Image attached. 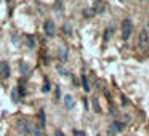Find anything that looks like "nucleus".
I'll use <instances>...</instances> for the list:
<instances>
[{
    "label": "nucleus",
    "mask_w": 149,
    "mask_h": 136,
    "mask_svg": "<svg viewBox=\"0 0 149 136\" xmlns=\"http://www.w3.org/2000/svg\"><path fill=\"white\" fill-rule=\"evenodd\" d=\"M148 43H149V24L139 32V35H138V46L144 48Z\"/></svg>",
    "instance_id": "f257e3e1"
},
{
    "label": "nucleus",
    "mask_w": 149,
    "mask_h": 136,
    "mask_svg": "<svg viewBox=\"0 0 149 136\" xmlns=\"http://www.w3.org/2000/svg\"><path fill=\"white\" fill-rule=\"evenodd\" d=\"M132 29H133L132 21H130V19H125V21L122 23V39H123V40H128V39H130V35H132Z\"/></svg>",
    "instance_id": "f03ea898"
},
{
    "label": "nucleus",
    "mask_w": 149,
    "mask_h": 136,
    "mask_svg": "<svg viewBox=\"0 0 149 136\" xmlns=\"http://www.w3.org/2000/svg\"><path fill=\"white\" fill-rule=\"evenodd\" d=\"M43 29H45V34L48 37H55V32H56V26L52 19H47L45 24H43Z\"/></svg>",
    "instance_id": "7ed1b4c3"
},
{
    "label": "nucleus",
    "mask_w": 149,
    "mask_h": 136,
    "mask_svg": "<svg viewBox=\"0 0 149 136\" xmlns=\"http://www.w3.org/2000/svg\"><path fill=\"white\" fill-rule=\"evenodd\" d=\"M0 77L2 78L10 77V66H8V62H5V61L0 62Z\"/></svg>",
    "instance_id": "20e7f679"
},
{
    "label": "nucleus",
    "mask_w": 149,
    "mask_h": 136,
    "mask_svg": "<svg viewBox=\"0 0 149 136\" xmlns=\"http://www.w3.org/2000/svg\"><path fill=\"white\" fill-rule=\"evenodd\" d=\"M120 130H122V123H119V122H114V123H112V126L109 128V136H114L116 133H119Z\"/></svg>",
    "instance_id": "39448f33"
},
{
    "label": "nucleus",
    "mask_w": 149,
    "mask_h": 136,
    "mask_svg": "<svg viewBox=\"0 0 149 136\" xmlns=\"http://www.w3.org/2000/svg\"><path fill=\"white\" fill-rule=\"evenodd\" d=\"M58 56L63 59V61L68 58V48H66V45H59L58 46Z\"/></svg>",
    "instance_id": "423d86ee"
},
{
    "label": "nucleus",
    "mask_w": 149,
    "mask_h": 136,
    "mask_svg": "<svg viewBox=\"0 0 149 136\" xmlns=\"http://www.w3.org/2000/svg\"><path fill=\"white\" fill-rule=\"evenodd\" d=\"M19 71H21V74H23V75H27V74H29V71H31V66L27 64V62L21 61L19 62Z\"/></svg>",
    "instance_id": "0eeeda50"
},
{
    "label": "nucleus",
    "mask_w": 149,
    "mask_h": 136,
    "mask_svg": "<svg viewBox=\"0 0 149 136\" xmlns=\"http://www.w3.org/2000/svg\"><path fill=\"white\" fill-rule=\"evenodd\" d=\"M39 126L40 128H45V110L43 109L39 110Z\"/></svg>",
    "instance_id": "6e6552de"
},
{
    "label": "nucleus",
    "mask_w": 149,
    "mask_h": 136,
    "mask_svg": "<svg viewBox=\"0 0 149 136\" xmlns=\"http://www.w3.org/2000/svg\"><path fill=\"white\" fill-rule=\"evenodd\" d=\"M82 88L85 90V93H88V91L91 90L90 85H88V78H87V75H85V74H82Z\"/></svg>",
    "instance_id": "1a4fd4ad"
},
{
    "label": "nucleus",
    "mask_w": 149,
    "mask_h": 136,
    "mask_svg": "<svg viewBox=\"0 0 149 136\" xmlns=\"http://www.w3.org/2000/svg\"><path fill=\"white\" fill-rule=\"evenodd\" d=\"M64 106L68 107V109H72V106H74V99H72L71 94H66L64 96Z\"/></svg>",
    "instance_id": "9d476101"
},
{
    "label": "nucleus",
    "mask_w": 149,
    "mask_h": 136,
    "mask_svg": "<svg viewBox=\"0 0 149 136\" xmlns=\"http://www.w3.org/2000/svg\"><path fill=\"white\" fill-rule=\"evenodd\" d=\"M27 48H34V45H36V40H34L32 35H27Z\"/></svg>",
    "instance_id": "9b49d317"
},
{
    "label": "nucleus",
    "mask_w": 149,
    "mask_h": 136,
    "mask_svg": "<svg viewBox=\"0 0 149 136\" xmlns=\"http://www.w3.org/2000/svg\"><path fill=\"white\" fill-rule=\"evenodd\" d=\"M11 98H13V103H18V88H13V91H11Z\"/></svg>",
    "instance_id": "f8f14e48"
},
{
    "label": "nucleus",
    "mask_w": 149,
    "mask_h": 136,
    "mask_svg": "<svg viewBox=\"0 0 149 136\" xmlns=\"http://www.w3.org/2000/svg\"><path fill=\"white\" fill-rule=\"evenodd\" d=\"M93 15H95V10H91V8L84 10V16H93Z\"/></svg>",
    "instance_id": "ddd939ff"
},
{
    "label": "nucleus",
    "mask_w": 149,
    "mask_h": 136,
    "mask_svg": "<svg viewBox=\"0 0 149 136\" xmlns=\"http://www.w3.org/2000/svg\"><path fill=\"white\" fill-rule=\"evenodd\" d=\"M50 90H52V87H50V83H48V82H45V85L42 87V91H43V93H48Z\"/></svg>",
    "instance_id": "4468645a"
},
{
    "label": "nucleus",
    "mask_w": 149,
    "mask_h": 136,
    "mask_svg": "<svg viewBox=\"0 0 149 136\" xmlns=\"http://www.w3.org/2000/svg\"><path fill=\"white\" fill-rule=\"evenodd\" d=\"M93 107H95V110H96V112H100V110H101V107H100V103H98V99H93Z\"/></svg>",
    "instance_id": "2eb2a0df"
},
{
    "label": "nucleus",
    "mask_w": 149,
    "mask_h": 136,
    "mask_svg": "<svg viewBox=\"0 0 149 136\" xmlns=\"http://www.w3.org/2000/svg\"><path fill=\"white\" fill-rule=\"evenodd\" d=\"M64 31H66V34H72V29H71V26H69V23L64 24Z\"/></svg>",
    "instance_id": "dca6fc26"
},
{
    "label": "nucleus",
    "mask_w": 149,
    "mask_h": 136,
    "mask_svg": "<svg viewBox=\"0 0 149 136\" xmlns=\"http://www.w3.org/2000/svg\"><path fill=\"white\" fill-rule=\"evenodd\" d=\"M61 8H63V3H58V2H55V11H56V13H58Z\"/></svg>",
    "instance_id": "f3484780"
},
{
    "label": "nucleus",
    "mask_w": 149,
    "mask_h": 136,
    "mask_svg": "<svg viewBox=\"0 0 149 136\" xmlns=\"http://www.w3.org/2000/svg\"><path fill=\"white\" fill-rule=\"evenodd\" d=\"M74 136H85V133L80 130H74Z\"/></svg>",
    "instance_id": "a211bd4d"
},
{
    "label": "nucleus",
    "mask_w": 149,
    "mask_h": 136,
    "mask_svg": "<svg viewBox=\"0 0 149 136\" xmlns=\"http://www.w3.org/2000/svg\"><path fill=\"white\" fill-rule=\"evenodd\" d=\"M109 32H111V29H106V32H104V42H107V39H109Z\"/></svg>",
    "instance_id": "6ab92c4d"
},
{
    "label": "nucleus",
    "mask_w": 149,
    "mask_h": 136,
    "mask_svg": "<svg viewBox=\"0 0 149 136\" xmlns=\"http://www.w3.org/2000/svg\"><path fill=\"white\" fill-rule=\"evenodd\" d=\"M32 131H34V136H40V131H39V128H34Z\"/></svg>",
    "instance_id": "aec40b11"
},
{
    "label": "nucleus",
    "mask_w": 149,
    "mask_h": 136,
    "mask_svg": "<svg viewBox=\"0 0 149 136\" xmlns=\"http://www.w3.org/2000/svg\"><path fill=\"white\" fill-rule=\"evenodd\" d=\"M55 136H66V135H64V133H63V131H59V130H58V131L55 133Z\"/></svg>",
    "instance_id": "412c9836"
},
{
    "label": "nucleus",
    "mask_w": 149,
    "mask_h": 136,
    "mask_svg": "<svg viewBox=\"0 0 149 136\" xmlns=\"http://www.w3.org/2000/svg\"><path fill=\"white\" fill-rule=\"evenodd\" d=\"M84 106H85V109H88V101L87 99H84Z\"/></svg>",
    "instance_id": "4be33fe9"
}]
</instances>
